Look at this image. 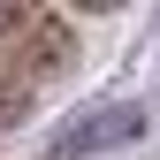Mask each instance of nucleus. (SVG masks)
<instances>
[{
	"mask_svg": "<svg viewBox=\"0 0 160 160\" xmlns=\"http://www.w3.org/2000/svg\"><path fill=\"white\" fill-rule=\"evenodd\" d=\"M0 61L53 76V69H69V61H76V31H69L53 8H31V0H0Z\"/></svg>",
	"mask_w": 160,
	"mask_h": 160,
	"instance_id": "f257e3e1",
	"label": "nucleus"
},
{
	"mask_svg": "<svg viewBox=\"0 0 160 160\" xmlns=\"http://www.w3.org/2000/svg\"><path fill=\"white\" fill-rule=\"evenodd\" d=\"M137 130H145V114H137V107H99L92 122L61 130L53 145H61V152H99V145H122V137H137Z\"/></svg>",
	"mask_w": 160,
	"mask_h": 160,
	"instance_id": "f03ea898",
	"label": "nucleus"
},
{
	"mask_svg": "<svg viewBox=\"0 0 160 160\" xmlns=\"http://www.w3.org/2000/svg\"><path fill=\"white\" fill-rule=\"evenodd\" d=\"M31 114V84H0V130Z\"/></svg>",
	"mask_w": 160,
	"mask_h": 160,
	"instance_id": "7ed1b4c3",
	"label": "nucleus"
}]
</instances>
